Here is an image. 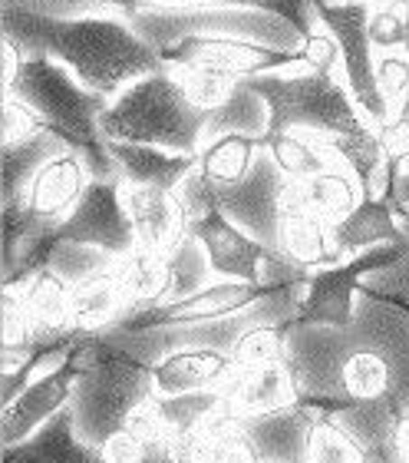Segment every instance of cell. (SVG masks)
Segmentation results:
<instances>
[{
	"mask_svg": "<svg viewBox=\"0 0 409 463\" xmlns=\"http://www.w3.org/2000/svg\"><path fill=\"white\" fill-rule=\"evenodd\" d=\"M284 361L301 401L317 411L363 404L390 430L409 414V308L390 298L360 288L343 328L294 321Z\"/></svg>",
	"mask_w": 409,
	"mask_h": 463,
	"instance_id": "cell-1",
	"label": "cell"
},
{
	"mask_svg": "<svg viewBox=\"0 0 409 463\" xmlns=\"http://www.w3.org/2000/svg\"><path fill=\"white\" fill-rule=\"evenodd\" d=\"M4 40H10L23 57H50L73 70L86 87L119 97L129 83L165 67L163 50L133 27L129 10L103 7L93 14H43L4 0L0 10Z\"/></svg>",
	"mask_w": 409,
	"mask_h": 463,
	"instance_id": "cell-2",
	"label": "cell"
},
{
	"mask_svg": "<svg viewBox=\"0 0 409 463\" xmlns=\"http://www.w3.org/2000/svg\"><path fill=\"white\" fill-rule=\"evenodd\" d=\"M4 90L27 99L40 119L83 156L93 179H119V169L99 129L109 97L89 90L73 70L50 57H20L17 73L4 83Z\"/></svg>",
	"mask_w": 409,
	"mask_h": 463,
	"instance_id": "cell-3",
	"label": "cell"
},
{
	"mask_svg": "<svg viewBox=\"0 0 409 463\" xmlns=\"http://www.w3.org/2000/svg\"><path fill=\"white\" fill-rule=\"evenodd\" d=\"M205 123H209V109H201L185 93L175 70L163 67L139 77L119 97L109 99L99 129H103V139L199 153L205 143Z\"/></svg>",
	"mask_w": 409,
	"mask_h": 463,
	"instance_id": "cell-4",
	"label": "cell"
},
{
	"mask_svg": "<svg viewBox=\"0 0 409 463\" xmlns=\"http://www.w3.org/2000/svg\"><path fill=\"white\" fill-rule=\"evenodd\" d=\"M155 394L153 364L125 354L99 335H89L79 347V377L70 404L77 411V427L86 444L103 447L106 437L125 424L135 407Z\"/></svg>",
	"mask_w": 409,
	"mask_h": 463,
	"instance_id": "cell-5",
	"label": "cell"
},
{
	"mask_svg": "<svg viewBox=\"0 0 409 463\" xmlns=\"http://www.w3.org/2000/svg\"><path fill=\"white\" fill-rule=\"evenodd\" d=\"M247 87L261 93L271 109V133H314L343 136L360 133L373 126L363 116L360 103L353 99L343 73H321V70H281L247 77Z\"/></svg>",
	"mask_w": 409,
	"mask_h": 463,
	"instance_id": "cell-6",
	"label": "cell"
},
{
	"mask_svg": "<svg viewBox=\"0 0 409 463\" xmlns=\"http://www.w3.org/2000/svg\"><path fill=\"white\" fill-rule=\"evenodd\" d=\"M133 27L165 53L185 37H245L277 50H304V33L281 14L247 7H139Z\"/></svg>",
	"mask_w": 409,
	"mask_h": 463,
	"instance_id": "cell-7",
	"label": "cell"
},
{
	"mask_svg": "<svg viewBox=\"0 0 409 463\" xmlns=\"http://www.w3.org/2000/svg\"><path fill=\"white\" fill-rule=\"evenodd\" d=\"M179 195L189 209V232L201 241V249L209 255L215 279H235V281H265L267 261L277 251L267 249L265 241L247 235L241 225H235L225 213H218L209 203V195L201 189L199 169L179 185Z\"/></svg>",
	"mask_w": 409,
	"mask_h": 463,
	"instance_id": "cell-8",
	"label": "cell"
},
{
	"mask_svg": "<svg viewBox=\"0 0 409 463\" xmlns=\"http://www.w3.org/2000/svg\"><path fill=\"white\" fill-rule=\"evenodd\" d=\"M201 189L209 195V203L225 213L235 225L255 235L257 241H265L267 249L277 251L281 241V219H284V203L291 179L284 175V169L277 165V159L271 156V149H261L251 165V173L245 179L231 185H215L199 173Z\"/></svg>",
	"mask_w": 409,
	"mask_h": 463,
	"instance_id": "cell-9",
	"label": "cell"
},
{
	"mask_svg": "<svg viewBox=\"0 0 409 463\" xmlns=\"http://www.w3.org/2000/svg\"><path fill=\"white\" fill-rule=\"evenodd\" d=\"M370 10L373 0H347V4H337V0H317V20L330 30L337 43H340V57H343V77H347V87H350L353 99L360 103L363 116L370 119L376 129H380L386 119H393L390 103L383 99L380 83H376V47L370 40Z\"/></svg>",
	"mask_w": 409,
	"mask_h": 463,
	"instance_id": "cell-10",
	"label": "cell"
},
{
	"mask_svg": "<svg viewBox=\"0 0 409 463\" xmlns=\"http://www.w3.org/2000/svg\"><path fill=\"white\" fill-rule=\"evenodd\" d=\"M403 245H406V241H403ZM403 245H376V249L347 255V259L337 261V265L311 271L304 308H301V318L297 321H304V325H333V328L350 325L360 285L370 279L373 271H380V269H386L390 261H396Z\"/></svg>",
	"mask_w": 409,
	"mask_h": 463,
	"instance_id": "cell-11",
	"label": "cell"
},
{
	"mask_svg": "<svg viewBox=\"0 0 409 463\" xmlns=\"http://www.w3.org/2000/svg\"><path fill=\"white\" fill-rule=\"evenodd\" d=\"M163 57L165 67H201L235 80L307 67L304 50H277L245 37H185Z\"/></svg>",
	"mask_w": 409,
	"mask_h": 463,
	"instance_id": "cell-12",
	"label": "cell"
},
{
	"mask_svg": "<svg viewBox=\"0 0 409 463\" xmlns=\"http://www.w3.org/2000/svg\"><path fill=\"white\" fill-rule=\"evenodd\" d=\"M57 239L96 245L116 259L139 249L133 219H129L123 199V179H89L77 209L57 229Z\"/></svg>",
	"mask_w": 409,
	"mask_h": 463,
	"instance_id": "cell-13",
	"label": "cell"
},
{
	"mask_svg": "<svg viewBox=\"0 0 409 463\" xmlns=\"http://www.w3.org/2000/svg\"><path fill=\"white\" fill-rule=\"evenodd\" d=\"M271 288L274 285H261V281L211 279L209 285H201L199 291H191L179 301H165V305L145 311H129L109 331H143L163 328V325H191V321L221 318V315H235V311L261 301Z\"/></svg>",
	"mask_w": 409,
	"mask_h": 463,
	"instance_id": "cell-14",
	"label": "cell"
},
{
	"mask_svg": "<svg viewBox=\"0 0 409 463\" xmlns=\"http://www.w3.org/2000/svg\"><path fill=\"white\" fill-rule=\"evenodd\" d=\"M89 169H86L83 156L77 149L50 159L43 169L37 173V179L30 183L27 195L20 199L23 209H27L37 222H43L47 229L57 232L60 225L67 222L70 213L77 209V203L83 199L86 185H89Z\"/></svg>",
	"mask_w": 409,
	"mask_h": 463,
	"instance_id": "cell-15",
	"label": "cell"
},
{
	"mask_svg": "<svg viewBox=\"0 0 409 463\" xmlns=\"http://www.w3.org/2000/svg\"><path fill=\"white\" fill-rule=\"evenodd\" d=\"M277 251H281L287 261H294L297 269H307V271L327 269V265H337V261L347 259V255L337 249L333 225L327 222V219H321V215L304 203L297 183H291V189H287Z\"/></svg>",
	"mask_w": 409,
	"mask_h": 463,
	"instance_id": "cell-16",
	"label": "cell"
},
{
	"mask_svg": "<svg viewBox=\"0 0 409 463\" xmlns=\"http://www.w3.org/2000/svg\"><path fill=\"white\" fill-rule=\"evenodd\" d=\"M123 199L133 219L135 241L139 249L149 251H172L189 235V209L179 193L155 189V185H125Z\"/></svg>",
	"mask_w": 409,
	"mask_h": 463,
	"instance_id": "cell-17",
	"label": "cell"
},
{
	"mask_svg": "<svg viewBox=\"0 0 409 463\" xmlns=\"http://www.w3.org/2000/svg\"><path fill=\"white\" fill-rule=\"evenodd\" d=\"M79 377V351L73 361H67L63 367L50 371V374L37 377L14 404L4 407V420H0V440L4 447L17 444L23 437H30L37 427H43L53 414H60L73 397V384Z\"/></svg>",
	"mask_w": 409,
	"mask_h": 463,
	"instance_id": "cell-18",
	"label": "cell"
},
{
	"mask_svg": "<svg viewBox=\"0 0 409 463\" xmlns=\"http://www.w3.org/2000/svg\"><path fill=\"white\" fill-rule=\"evenodd\" d=\"M321 414L324 411H317L314 404L297 401V404H287L271 414L238 417V424L255 440L265 463H307V440H311V430Z\"/></svg>",
	"mask_w": 409,
	"mask_h": 463,
	"instance_id": "cell-19",
	"label": "cell"
},
{
	"mask_svg": "<svg viewBox=\"0 0 409 463\" xmlns=\"http://www.w3.org/2000/svg\"><path fill=\"white\" fill-rule=\"evenodd\" d=\"M106 149L113 156L119 179L125 185H155V189H172L199 169V153H179L153 143H123V139H106Z\"/></svg>",
	"mask_w": 409,
	"mask_h": 463,
	"instance_id": "cell-20",
	"label": "cell"
},
{
	"mask_svg": "<svg viewBox=\"0 0 409 463\" xmlns=\"http://www.w3.org/2000/svg\"><path fill=\"white\" fill-rule=\"evenodd\" d=\"M0 463H106V457L99 447L86 444L79 437L77 411L67 404L30 437L4 447Z\"/></svg>",
	"mask_w": 409,
	"mask_h": 463,
	"instance_id": "cell-21",
	"label": "cell"
},
{
	"mask_svg": "<svg viewBox=\"0 0 409 463\" xmlns=\"http://www.w3.org/2000/svg\"><path fill=\"white\" fill-rule=\"evenodd\" d=\"M225 391H228V404H225V411L235 417L271 414V411H281V407L301 401L294 371H291L287 361H271V364H257V367H238V371L231 374L228 384H225Z\"/></svg>",
	"mask_w": 409,
	"mask_h": 463,
	"instance_id": "cell-22",
	"label": "cell"
},
{
	"mask_svg": "<svg viewBox=\"0 0 409 463\" xmlns=\"http://www.w3.org/2000/svg\"><path fill=\"white\" fill-rule=\"evenodd\" d=\"M155 394H189L205 387L228 384L235 374V361L215 347H179L153 364Z\"/></svg>",
	"mask_w": 409,
	"mask_h": 463,
	"instance_id": "cell-23",
	"label": "cell"
},
{
	"mask_svg": "<svg viewBox=\"0 0 409 463\" xmlns=\"http://www.w3.org/2000/svg\"><path fill=\"white\" fill-rule=\"evenodd\" d=\"M333 239L343 255H357V251L376 249V245H403L409 232L403 225L393 195H380V199H363L347 219L333 222Z\"/></svg>",
	"mask_w": 409,
	"mask_h": 463,
	"instance_id": "cell-24",
	"label": "cell"
},
{
	"mask_svg": "<svg viewBox=\"0 0 409 463\" xmlns=\"http://www.w3.org/2000/svg\"><path fill=\"white\" fill-rule=\"evenodd\" d=\"M23 301V308L27 315L33 318L37 325V335L40 341H50V338H60V335H70V331H79L70 318V285L63 275L43 265L30 275L27 281H20V285H4Z\"/></svg>",
	"mask_w": 409,
	"mask_h": 463,
	"instance_id": "cell-25",
	"label": "cell"
},
{
	"mask_svg": "<svg viewBox=\"0 0 409 463\" xmlns=\"http://www.w3.org/2000/svg\"><path fill=\"white\" fill-rule=\"evenodd\" d=\"M116 279L123 285V295L129 301V311H145L155 305H165L172 291L169 251L133 249L129 255L116 259ZM125 311V315H129Z\"/></svg>",
	"mask_w": 409,
	"mask_h": 463,
	"instance_id": "cell-26",
	"label": "cell"
},
{
	"mask_svg": "<svg viewBox=\"0 0 409 463\" xmlns=\"http://www.w3.org/2000/svg\"><path fill=\"white\" fill-rule=\"evenodd\" d=\"M129 311L123 285L113 269L99 271L93 279L79 281L70 288V318L86 335H103Z\"/></svg>",
	"mask_w": 409,
	"mask_h": 463,
	"instance_id": "cell-27",
	"label": "cell"
},
{
	"mask_svg": "<svg viewBox=\"0 0 409 463\" xmlns=\"http://www.w3.org/2000/svg\"><path fill=\"white\" fill-rule=\"evenodd\" d=\"M70 149L73 146L53 129L30 136V139H17V143H4V156H0V165H4V203H20L40 169L50 159L70 153Z\"/></svg>",
	"mask_w": 409,
	"mask_h": 463,
	"instance_id": "cell-28",
	"label": "cell"
},
{
	"mask_svg": "<svg viewBox=\"0 0 409 463\" xmlns=\"http://www.w3.org/2000/svg\"><path fill=\"white\" fill-rule=\"evenodd\" d=\"M228 133L257 136V139H265L271 133V109H267L261 93H255V90L247 87V80H238L228 97L221 99L215 109H209L205 139L228 136Z\"/></svg>",
	"mask_w": 409,
	"mask_h": 463,
	"instance_id": "cell-29",
	"label": "cell"
},
{
	"mask_svg": "<svg viewBox=\"0 0 409 463\" xmlns=\"http://www.w3.org/2000/svg\"><path fill=\"white\" fill-rule=\"evenodd\" d=\"M297 189H301V195H304V203L311 205L321 219H327L330 225L347 219V215L367 199L360 179H357L343 163L327 165L324 173L311 175L307 183H297Z\"/></svg>",
	"mask_w": 409,
	"mask_h": 463,
	"instance_id": "cell-30",
	"label": "cell"
},
{
	"mask_svg": "<svg viewBox=\"0 0 409 463\" xmlns=\"http://www.w3.org/2000/svg\"><path fill=\"white\" fill-rule=\"evenodd\" d=\"M261 149H265V139H257V136L228 133L205 139L199 149V173L215 185L238 183L251 173Z\"/></svg>",
	"mask_w": 409,
	"mask_h": 463,
	"instance_id": "cell-31",
	"label": "cell"
},
{
	"mask_svg": "<svg viewBox=\"0 0 409 463\" xmlns=\"http://www.w3.org/2000/svg\"><path fill=\"white\" fill-rule=\"evenodd\" d=\"M265 146L277 159V165L284 169L291 183H307L311 175L324 173L327 165L337 163V156L327 149L314 133H277L265 136Z\"/></svg>",
	"mask_w": 409,
	"mask_h": 463,
	"instance_id": "cell-32",
	"label": "cell"
},
{
	"mask_svg": "<svg viewBox=\"0 0 409 463\" xmlns=\"http://www.w3.org/2000/svg\"><path fill=\"white\" fill-rule=\"evenodd\" d=\"M228 404V391L221 387H205V391H189V394H155V407L165 420L169 437L195 430L209 424L211 417H218Z\"/></svg>",
	"mask_w": 409,
	"mask_h": 463,
	"instance_id": "cell-33",
	"label": "cell"
},
{
	"mask_svg": "<svg viewBox=\"0 0 409 463\" xmlns=\"http://www.w3.org/2000/svg\"><path fill=\"white\" fill-rule=\"evenodd\" d=\"M139 7H247V10H271L294 24L301 33H307L321 24L317 20V0H139Z\"/></svg>",
	"mask_w": 409,
	"mask_h": 463,
	"instance_id": "cell-34",
	"label": "cell"
},
{
	"mask_svg": "<svg viewBox=\"0 0 409 463\" xmlns=\"http://www.w3.org/2000/svg\"><path fill=\"white\" fill-rule=\"evenodd\" d=\"M307 463H367V447L324 411L307 440Z\"/></svg>",
	"mask_w": 409,
	"mask_h": 463,
	"instance_id": "cell-35",
	"label": "cell"
},
{
	"mask_svg": "<svg viewBox=\"0 0 409 463\" xmlns=\"http://www.w3.org/2000/svg\"><path fill=\"white\" fill-rule=\"evenodd\" d=\"M47 265L57 275L70 281V285H79V281L93 279L99 271L113 269L116 255L96 249V245H83V241H67V239H53V249L47 255Z\"/></svg>",
	"mask_w": 409,
	"mask_h": 463,
	"instance_id": "cell-36",
	"label": "cell"
},
{
	"mask_svg": "<svg viewBox=\"0 0 409 463\" xmlns=\"http://www.w3.org/2000/svg\"><path fill=\"white\" fill-rule=\"evenodd\" d=\"M287 328H291V325H255L247 335H241V341L235 345V351H231L235 371H238V367H257V364H271V361H284Z\"/></svg>",
	"mask_w": 409,
	"mask_h": 463,
	"instance_id": "cell-37",
	"label": "cell"
},
{
	"mask_svg": "<svg viewBox=\"0 0 409 463\" xmlns=\"http://www.w3.org/2000/svg\"><path fill=\"white\" fill-rule=\"evenodd\" d=\"M209 463H265L255 440L245 434L238 417L221 411L215 417V437H211V460Z\"/></svg>",
	"mask_w": 409,
	"mask_h": 463,
	"instance_id": "cell-38",
	"label": "cell"
},
{
	"mask_svg": "<svg viewBox=\"0 0 409 463\" xmlns=\"http://www.w3.org/2000/svg\"><path fill=\"white\" fill-rule=\"evenodd\" d=\"M367 30L376 50H406V0H373Z\"/></svg>",
	"mask_w": 409,
	"mask_h": 463,
	"instance_id": "cell-39",
	"label": "cell"
},
{
	"mask_svg": "<svg viewBox=\"0 0 409 463\" xmlns=\"http://www.w3.org/2000/svg\"><path fill=\"white\" fill-rule=\"evenodd\" d=\"M172 70L181 80L185 93L201 109H215L235 90V83H238L235 77H225V73H215V70H201V67H172Z\"/></svg>",
	"mask_w": 409,
	"mask_h": 463,
	"instance_id": "cell-40",
	"label": "cell"
},
{
	"mask_svg": "<svg viewBox=\"0 0 409 463\" xmlns=\"http://www.w3.org/2000/svg\"><path fill=\"white\" fill-rule=\"evenodd\" d=\"M376 83L383 99L396 113L403 99L409 97V57L406 50H376Z\"/></svg>",
	"mask_w": 409,
	"mask_h": 463,
	"instance_id": "cell-41",
	"label": "cell"
},
{
	"mask_svg": "<svg viewBox=\"0 0 409 463\" xmlns=\"http://www.w3.org/2000/svg\"><path fill=\"white\" fill-rule=\"evenodd\" d=\"M4 143H17V139H30L37 133H47L50 126L40 119V113L30 107L27 99H20L17 93L4 90Z\"/></svg>",
	"mask_w": 409,
	"mask_h": 463,
	"instance_id": "cell-42",
	"label": "cell"
},
{
	"mask_svg": "<svg viewBox=\"0 0 409 463\" xmlns=\"http://www.w3.org/2000/svg\"><path fill=\"white\" fill-rule=\"evenodd\" d=\"M380 133L383 156H386V169H390L393 189H396V179L409 169V119L406 116H393L376 129Z\"/></svg>",
	"mask_w": 409,
	"mask_h": 463,
	"instance_id": "cell-43",
	"label": "cell"
},
{
	"mask_svg": "<svg viewBox=\"0 0 409 463\" xmlns=\"http://www.w3.org/2000/svg\"><path fill=\"white\" fill-rule=\"evenodd\" d=\"M304 60L311 70H321V73H343V57H340V43L333 37L324 24H317L304 40Z\"/></svg>",
	"mask_w": 409,
	"mask_h": 463,
	"instance_id": "cell-44",
	"label": "cell"
},
{
	"mask_svg": "<svg viewBox=\"0 0 409 463\" xmlns=\"http://www.w3.org/2000/svg\"><path fill=\"white\" fill-rule=\"evenodd\" d=\"M106 457V463H143L145 457L153 454V447L143 444L139 437L133 434V430H125V427H119L116 434L106 437V444L99 447Z\"/></svg>",
	"mask_w": 409,
	"mask_h": 463,
	"instance_id": "cell-45",
	"label": "cell"
},
{
	"mask_svg": "<svg viewBox=\"0 0 409 463\" xmlns=\"http://www.w3.org/2000/svg\"><path fill=\"white\" fill-rule=\"evenodd\" d=\"M393 457L400 463H409V414L403 417L400 424H396V430H393V444H390Z\"/></svg>",
	"mask_w": 409,
	"mask_h": 463,
	"instance_id": "cell-46",
	"label": "cell"
},
{
	"mask_svg": "<svg viewBox=\"0 0 409 463\" xmlns=\"http://www.w3.org/2000/svg\"><path fill=\"white\" fill-rule=\"evenodd\" d=\"M393 203L400 209V215H409V169L396 179V189H393Z\"/></svg>",
	"mask_w": 409,
	"mask_h": 463,
	"instance_id": "cell-47",
	"label": "cell"
},
{
	"mask_svg": "<svg viewBox=\"0 0 409 463\" xmlns=\"http://www.w3.org/2000/svg\"><path fill=\"white\" fill-rule=\"evenodd\" d=\"M43 4H116V7L123 10H139V0H43Z\"/></svg>",
	"mask_w": 409,
	"mask_h": 463,
	"instance_id": "cell-48",
	"label": "cell"
},
{
	"mask_svg": "<svg viewBox=\"0 0 409 463\" xmlns=\"http://www.w3.org/2000/svg\"><path fill=\"white\" fill-rule=\"evenodd\" d=\"M143 463H172V460H169V457H165V450H153V454L145 457Z\"/></svg>",
	"mask_w": 409,
	"mask_h": 463,
	"instance_id": "cell-49",
	"label": "cell"
},
{
	"mask_svg": "<svg viewBox=\"0 0 409 463\" xmlns=\"http://www.w3.org/2000/svg\"><path fill=\"white\" fill-rule=\"evenodd\" d=\"M396 113H400V116H406V119H409V97H406V99H403L400 107H396Z\"/></svg>",
	"mask_w": 409,
	"mask_h": 463,
	"instance_id": "cell-50",
	"label": "cell"
},
{
	"mask_svg": "<svg viewBox=\"0 0 409 463\" xmlns=\"http://www.w3.org/2000/svg\"><path fill=\"white\" fill-rule=\"evenodd\" d=\"M406 57H409V0H406Z\"/></svg>",
	"mask_w": 409,
	"mask_h": 463,
	"instance_id": "cell-51",
	"label": "cell"
}]
</instances>
